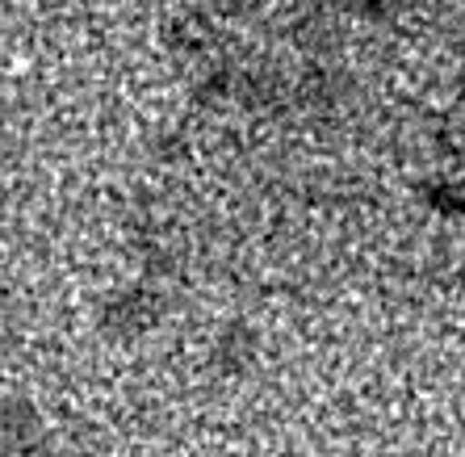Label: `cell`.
<instances>
[{
	"label": "cell",
	"mask_w": 465,
	"mask_h": 457,
	"mask_svg": "<svg viewBox=\"0 0 465 457\" xmlns=\"http://www.w3.org/2000/svg\"><path fill=\"white\" fill-rule=\"evenodd\" d=\"M264 0H223V13H231V17H248V13H256Z\"/></svg>",
	"instance_id": "1"
}]
</instances>
